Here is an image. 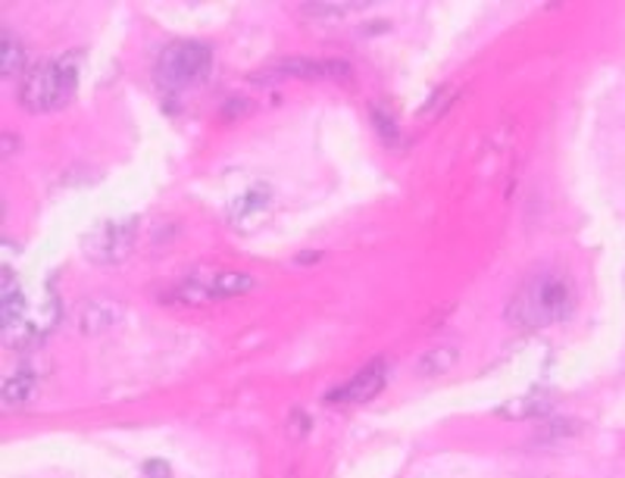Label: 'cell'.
I'll use <instances>...</instances> for the list:
<instances>
[{
  "label": "cell",
  "mask_w": 625,
  "mask_h": 478,
  "mask_svg": "<svg viewBox=\"0 0 625 478\" xmlns=\"http://www.w3.org/2000/svg\"><path fill=\"white\" fill-rule=\"evenodd\" d=\"M575 307V288L560 269H535L510 301V323L523 328H544L566 319Z\"/></svg>",
  "instance_id": "obj_1"
},
{
  "label": "cell",
  "mask_w": 625,
  "mask_h": 478,
  "mask_svg": "<svg viewBox=\"0 0 625 478\" xmlns=\"http://www.w3.org/2000/svg\"><path fill=\"white\" fill-rule=\"evenodd\" d=\"M75 91H79V57L67 53L26 69L19 85V103L29 113H53L63 110L75 98Z\"/></svg>",
  "instance_id": "obj_2"
},
{
  "label": "cell",
  "mask_w": 625,
  "mask_h": 478,
  "mask_svg": "<svg viewBox=\"0 0 625 478\" xmlns=\"http://www.w3.org/2000/svg\"><path fill=\"white\" fill-rule=\"evenodd\" d=\"M210 67H213V51L203 41H172L153 63V82L170 94H179L203 82Z\"/></svg>",
  "instance_id": "obj_3"
},
{
  "label": "cell",
  "mask_w": 625,
  "mask_h": 478,
  "mask_svg": "<svg viewBox=\"0 0 625 478\" xmlns=\"http://www.w3.org/2000/svg\"><path fill=\"white\" fill-rule=\"evenodd\" d=\"M138 216H125V220H103L85 235V254L88 260L110 266V263H122L132 254L138 241Z\"/></svg>",
  "instance_id": "obj_4"
},
{
  "label": "cell",
  "mask_w": 625,
  "mask_h": 478,
  "mask_svg": "<svg viewBox=\"0 0 625 478\" xmlns=\"http://www.w3.org/2000/svg\"><path fill=\"white\" fill-rule=\"evenodd\" d=\"M254 288V278L244 273H213V275H194L182 288L175 291L179 301L188 304H206V301H222V297H238L244 291Z\"/></svg>",
  "instance_id": "obj_5"
},
{
  "label": "cell",
  "mask_w": 625,
  "mask_h": 478,
  "mask_svg": "<svg viewBox=\"0 0 625 478\" xmlns=\"http://www.w3.org/2000/svg\"><path fill=\"white\" fill-rule=\"evenodd\" d=\"M385 378H389V363H385V359H372L370 366H363L347 385L329 391L325 400H329V404H366V400H372L375 394L382 391Z\"/></svg>",
  "instance_id": "obj_6"
},
{
  "label": "cell",
  "mask_w": 625,
  "mask_h": 478,
  "mask_svg": "<svg viewBox=\"0 0 625 478\" xmlns=\"http://www.w3.org/2000/svg\"><path fill=\"white\" fill-rule=\"evenodd\" d=\"M272 75H298V79H347L351 67L339 60H285L272 67Z\"/></svg>",
  "instance_id": "obj_7"
},
{
  "label": "cell",
  "mask_w": 625,
  "mask_h": 478,
  "mask_svg": "<svg viewBox=\"0 0 625 478\" xmlns=\"http://www.w3.org/2000/svg\"><path fill=\"white\" fill-rule=\"evenodd\" d=\"M0 316H3V335L10 338V332L17 335L22 316H26V297L19 291L17 278L10 275V269H3V297H0Z\"/></svg>",
  "instance_id": "obj_8"
},
{
  "label": "cell",
  "mask_w": 625,
  "mask_h": 478,
  "mask_svg": "<svg viewBox=\"0 0 625 478\" xmlns=\"http://www.w3.org/2000/svg\"><path fill=\"white\" fill-rule=\"evenodd\" d=\"M270 189H251L244 191L241 197H238L235 204H232V213H229V220L232 223H241V220H248V216H256V213H263L266 204H270Z\"/></svg>",
  "instance_id": "obj_9"
},
{
  "label": "cell",
  "mask_w": 625,
  "mask_h": 478,
  "mask_svg": "<svg viewBox=\"0 0 625 478\" xmlns=\"http://www.w3.org/2000/svg\"><path fill=\"white\" fill-rule=\"evenodd\" d=\"M22 69H26V51H22V44H19L10 32H3V57H0V72H3V79L19 75Z\"/></svg>",
  "instance_id": "obj_10"
},
{
  "label": "cell",
  "mask_w": 625,
  "mask_h": 478,
  "mask_svg": "<svg viewBox=\"0 0 625 478\" xmlns=\"http://www.w3.org/2000/svg\"><path fill=\"white\" fill-rule=\"evenodd\" d=\"M34 391V378L29 373H19L17 378H10L7 385H3V404L10 407V404H22V400H29Z\"/></svg>",
  "instance_id": "obj_11"
},
{
  "label": "cell",
  "mask_w": 625,
  "mask_h": 478,
  "mask_svg": "<svg viewBox=\"0 0 625 478\" xmlns=\"http://www.w3.org/2000/svg\"><path fill=\"white\" fill-rule=\"evenodd\" d=\"M456 359V350L451 347H441V350H432V354H425L423 363H420V369H423L425 376L429 373H444V369H451Z\"/></svg>",
  "instance_id": "obj_12"
},
{
  "label": "cell",
  "mask_w": 625,
  "mask_h": 478,
  "mask_svg": "<svg viewBox=\"0 0 625 478\" xmlns=\"http://www.w3.org/2000/svg\"><path fill=\"white\" fill-rule=\"evenodd\" d=\"M144 476H148V478H170V462L148 460V462H144Z\"/></svg>",
  "instance_id": "obj_13"
}]
</instances>
